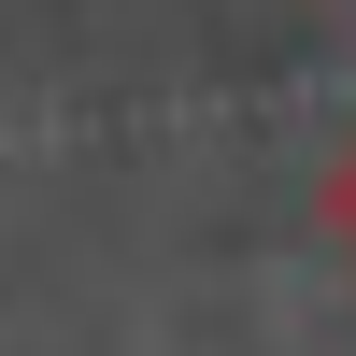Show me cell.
Listing matches in <instances>:
<instances>
[{"label":"cell","mask_w":356,"mask_h":356,"mask_svg":"<svg viewBox=\"0 0 356 356\" xmlns=\"http://www.w3.org/2000/svg\"><path fill=\"white\" fill-rule=\"evenodd\" d=\"M328 243L356 257V129H342V157H328Z\"/></svg>","instance_id":"cell-1"}]
</instances>
